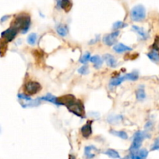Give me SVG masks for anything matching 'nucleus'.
I'll list each match as a JSON object with an SVG mask.
<instances>
[{
  "label": "nucleus",
  "mask_w": 159,
  "mask_h": 159,
  "mask_svg": "<svg viewBox=\"0 0 159 159\" xmlns=\"http://www.w3.org/2000/svg\"><path fill=\"white\" fill-rule=\"evenodd\" d=\"M39 99H40L41 101H47V102H50L56 106H59V103H58V97L53 96L51 93H48L45 96H41Z\"/></svg>",
  "instance_id": "nucleus-14"
},
{
  "label": "nucleus",
  "mask_w": 159,
  "mask_h": 159,
  "mask_svg": "<svg viewBox=\"0 0 159 159\" xmlns=\"http://www.w3.org/2000/svg\"><path fill=\"white\" fill-rule=\"evenodd\" d=\"M80 133L82 136L85 138H88L92 134V121H87L86 124H84L80 128Z\"/></svg>",
  "instance_id": "nucleus-8"
},
{
  "label": "nucleus",
  "mask_w": 159,
  "mask_h": 159,
  "mask_svg": "<svg viewBox=\"0 0 159 159\" xmlns=\"http://www.w3.org/2000/svg\"><path fill=\"white\" fill-rule=\"evenodd\" d=\"M147 56L151 61L154 62V63H159V53L157 51L153 50V51H150L147 54Z\"/></svg>",
  "instance_id": "nucleus-21"
},
{
  "label": "nucleus",
  "mask_w": 159,
  "mask_h": 159,
  "mask_svg": "<svg viewBox=\"0 0 159 159\" xmlns=\"http://www.w3.org/2000/svg\"><path fill=\"white\" fill-rule=\"evenodd\" d=\"M37 35L35 33H31L28 35L27 38H26V41H27V43L30 45H35L36 42H37Z\"/></svg>",
  "instance_id": "nucleus-22"
},
{
  "label": "nucleus",
  "mask_w": 159,
  "mask_h": 159,
  "mask_svg": "<svg viewBox=\"0 0 159 159\" xmlns=\"http://www.w3.org/2000/svg\"><path fill=\"white\" fill-rule=\"evenodd\" d=\"M72 6H73V2L71 0H62L59 7L62 8L65 12H68L72 9Z\"/></svg>",
  "instance_id": "nucleus-19"
},
{
  "label": "nucleus",
  "mask_w": 159,
  "mask_h": 159,
  "mask_svg": "<svg viewBox=\"0 0 159 159\" xmlns=\"http://www.w3.org/2000/svg\"><path fill=\"white\" fill-rule=\"evenodd\" d=\"M69 159H76V158H75L74 155H70V158H69Z\"/></svg>",
  "instance_id": "nucleus-34"
},
{
  "label": "nucleus",
  "mask_w": 159,
  "mask_h": 159,
  "mask_svg": "<svg viewBox=\"0 0 159 159\" xmlns=\"http://www.w3.org/2000/svg\"><path fill=\"white\" fill-rule=\"evenodd\" d=\"M56 32L60 37H65L68 34V26L65 24H59V26H56Z\"/></svg>",
  "instance_id": "nucleus-15"
},
{
  "label": "nucleus",
  "mask_w": 159,
  "mask_h": 159,
  "mask_svg": "<svg viewBox=\"0 0 159 159\" xmlns=\"http://www.w3.org/2000/svg\"><path fill=\"white\" fill-rule=\"evenodd\" d=\"M90 59V52H85L80 59V62L83 65H86Z\"/></svg>",
  "instance_id": "nucleus-24"
},
{
  "label": "nucleus",
  "mask_w": 159,
  "mask_h": 159,
  "mask_svg": "<svg viewBox=\"0 0 159 159\" xmlns=\"http://www.w3.org/2000/svg\"><path fill=\"white\" fill-rule=\"evenodd\" d=\"M9 16H4L2 17L1 23H3V22L6 21V20H8V19H9Z\"/></svg>",
  "instance_id": "nucleus-32"
},
{
  "label": "nucleus",
  "mask_w": 159,
  "mask_h": 159,
  "mask_svg": "<svg viewBox=\"0 0 159 159\" xmlns=\"http://www.w3.org/2000/svg\"><path fill=\"white\" fill-rule=\"evenodd\" d=\"M159 150V137L155 138V140L154 141V143L151 145V151L153 152V151H157Z\"/></svg>",
  "instance_id": "nucleus-29"
},
{
  "label": "nucleus",
  "mask_w": 159,
  "mask_h": 159,
  "mask_svg": "<svg viewBox=\"0 0 159 159\" xmlns=\"http://www.w3.org/2000/svg\"><path fill=\"white\" fill-rule=\"evenodd\" d=\"M122 159H130V158H129V156H128V157H125V158H123Z\"/></svg>",
  "instance_id": "nucleus-35"
},
{
  "label": "nucleus",
  "mask_w": 159,
  "mask_h": 159,
  "mask_svg": "<svg viewBox=\"0 0 159 159\" xmlns=\"http://www.w3.org/2000/svg\"><path fill=\"white\" fill-rule=\"evenodd\" d=\"M78 73H80V75H87L89 73V68L87 65H84L82 67L78 69Z\"/></svg>",
  "instance_id": "nucleus-28"
},
{
  "label": "nucleus",
  "mask_w": 159,
  "mask_h": 159,
  "mask_svg": "<svg viewBox=\"0 0 159 159\" xmlns=\"http://www.w3.org/2000/svg\"><path fill=\"white\" fill-rule=\"evenodd\" d=\"M136 98L138 101H143L146 99V93H145L143 85H140L136 91Z\"/></svg>",
  "instance_id": "nucleus-17"
},
{
  "label": "nucleus",
  "mask_w": 159,
  "mask_h": 159,
  "mask_svg": "<svg viewBox=\"0 0 159 159\" xmlns=\"http://www.w3.org/2000/svg\"><path fill=\"white\" fill-rule=\"evenodd\" d=\"M11 26L16 28L22 34H26L31 26V16L27 14H20L16 17Z\"/></svg>",
  "instance_id": "nucleus-1"
},
{
  "label": "nucleus",
  "mask_w": 159,
  "mask_h": 159,
  "mask_svg": "<svg viewBox=\"0 0 159 159\" xmlns=\"http://www.w3.org/2000/svg\"><path fill=\"white\" fill-rule=\"evenodd\" d=\"M153 47H154V51H157L158 52L159 51V37H156L155 40H154V44H153Z\"/></svg>",
  "instance_id": "nucleus-31"
},
{
  "label": "nucleus",
  "mask_w": 159,
  "mask_h": 159,
  "mask_svg": "<svg viewBox=\"0 0 159 159\" xmlns=\"http://www.w3.org/2000/svg\"><path fill=\"white\" fill-rule=\"evenodd\" d=\"M110 134H112V135L115 137H118V138H121V139L126 140L128 139V134L126 131L124 130H111Z\"/></svg>",
  "instance_id": "nucleus-18"
},
{
  "label": "nucleus",
  "mask_w": 159,
  "mask_h": 159,
  "mask_svg": "<svg viewBox=\"0 0 159 159\" xmlns=\"http://www.w3.org/2000/svg\"><path fill=\"white\" fill-rule=\"evenodd\" d=\"M130 17L132 21L141 22L146 18V9L142 5L134 6L130 11Z\"/></svg>",
  "instance_id": "nucleus-3"
},
{
  "label": "nucleus",
  "mask_w": 159,
  "mask_h": 159,
  "mask_svg": "<svg viewBox=\"0 0 159 159\" xmlns=\"http://www.w3.org/2000/svg\"><path fill=\"white\" fill-rule=\"evenodd\" d=\"M126 26H127V24H126V23H123V22L122 21H117L114 23L113 26H112V28H113L114 30H118L123 29V28L126 27Z\"/></svg>",
  "instance_id": "nucleus-25"
},
{
  "label": "nucleus",
  "mask_w": 159,
  "mask_h": 159,
  "mask_svg": "<svg viewBox=\"0 0 159 159\" xmlns=\"http://www.w3.org/2000/svg\"><path fill=\"white\" fill-rule=\"evenodd\" d=\"M150 134L147 131H142V130H138L133 135L132 138V142L129 147V152L130 153H136L140 150V147L142 145L143 140L146 138H149Z\"/></svg>",
  "instance_id": "nucleus-2"
},
{
  "label": "nucleus",
  "mask_w": 159,
  "mask_h": 159,
  "mask_svg": "<svg viewBox=\"0 0 159 159\" xmlns=\"http://www.w3.org/2000/svg\"><path fill=\"white\" fill-rule=\"evenodd\" d=\"M104 155H106L107 156H108L109 158L112 159H119L120 158V155L117 151L114 150V149L108 148L104 152Z\"/></svg>",
  "instance_id": "nucleus-20"
},
{
  "label": "nucleus",
  "mask_w": 159,
  "mask_h": 159,
  "mask_svg": "<svg viewBox=\"0 0 159 159\" xmlns=\"http://www.w3.org/2000/svg\"><path fill=\"white\" fill-rule=\"evenodd\" d=\"M94 152H98V149L94 145H88L84 148V156L87 159H92L96 156Z\"/></svg>",
  "instance_id": "nucleus-9"
},
{
  "label": "nucleus",
  "mask_w": 159,
  "mask_h": 159,
  "mask_svg": "<svg viewBox=\"0 0 159 159\" xmlns=\"http://www.w3.org/2000/svg\"><path fill=\"white\" fill-rule=\"evenodd\" d=\"M18 32L19 31L16 28L10 26V27L8 28L7 30H6L2 33L1 37L6 42H10L15 39Z\"/></svg>",
  "instance_id": "nucleus-6"
},
{
  "label": "nucleus",
  "mask_w": 159,
  "mask_h": 159,
  "mask_svg": "<svg viewBox=\"0 0 159 159\" xmlns=\"http://www.w3.org/2000/svg\"><path fill=\"white\" fill-rule=\"evenodd\" d=\"M66 107L71 113H73L76 116H79L82 119H84V116H85V110H84V104L81 101L75 99L73 102H71Z\"/></svg>",
  "instance_id": "nucleus-4"
},
{
  "label": "nucleus",
  "mask_w": 159,
  "mask_h": 159,
  "mask_svg": "<svg viewBox=\"0 0 159 159\" xmlns=\"http://www.w3.org/2000/svg\"><path fill=\"white\" fill-rule=\"evenodd\" d=\"M113 50L115 52L118 53V54H122V53H125L126 51H132V48L126 45L123 44L122 43H115L113 46Z\"/></svg>",
  "instance_id": "nucleus-12"
},
{
  "label": "nucleus",
  "mask_w": 159,
  "mask_h": 159,
  "mask_svg": "<svg viewBox=\"0 0 159 159\" xmlns=\"http://www.w3.org/2000/svg\"><path fill=\"white\" fill-rule=\"evenodd\" d=\"M153 128H154V124H153L152 121H148V122H147V124H145L144 126L145 131H150V130H152Z\"/></svg>",
  "instance_id": "nucleus-30"
},
{
  "label": "nucleus",
  "mask_w": 159,
  "mask_h": 159,
  "mask_svg": "<svg viewBox=\"0 0 159 159\" xmlns=\"http://www.w3.org/2000/svg\"><path fill=\"white\" fill-rule=\"evenodd\" d=\"M132 30L134 31L135 33H137L142 40H146L149 37V34H147V32H146L143 28L140 27V26L133 25V26H132Z\"/></svg>",
  "instance_id": "nucleus-11"
},
{
  "label": "nucleus",
  "mask_w": 159,
  "mask_h": 159,
  "mask_svg": "<svg viewBox=\"0 0 159 159\" xmlns=\"http://www.w3.org/2000/svg\"><path fill=\"white\" fill-rule=\"evenodd\" d=\"M119 34V30H115L111 34H106L105 36L103 37V43L107 46H113L116 43V40Z\"/></svg>",
  "instance_id": "nucleus-7"
},
{
  "label": "nucleus",
  "mask_w": 159,
  "mask_h": 159,
  "mask_svg": "<svg viewBox=\"0 0 159 159\" xmlns=\"http://www.w3.org/2000/svg\"><path fill=\"white\" fill-rule=\"evenodd\" d=\"M90 61L95 68H100L103 65V59L98 55H94L90 57Z\"/></svg>",
  "instance_id": "nucleus-16"
},
{
  "label": "nucleus",
  "mask_w": 159,
  "mask_h": 159,
  "mask_svg": "<svg viewBox=\"0 0 159 159\" xmlns=\"http://www.w3.org/2000/svg\"><path fill=\"white\" fill-rule=\"evenodd\" d=\"M41 90V85L39 82L34 81H28L24 85V91L26 95H34Z\"/></svg>",
  "instance_id": "nucleus-5"
},
{
  "label": "nucleus",
  "mask_w": 159,
  "mask_h": 159,
  "mask_svg": "<svg viewBox=\"0 0 159 159\" xmlns=\"http://www.w3.org/2000/svg\"><path fill=\"white\" fill-rule=\"evenodd\" d=\"M137 154L139 157H140L142 159H146L147 157L148 156V151L147 149L143 148V149H140L137 152H136Z\"/></svg>",
  "instance_id": "nucleus-27"
},
{
  "label": "nucleus",
  "mask_w": 159,
  "mask_h": 159,
  "mask_svg": "<svg viewBox=\"0 0 159 159\" xmlns=\"http://www.w3.org/2000/svg\"><path fill=\"white\" fill-rule=\"evenodd\" d=\"M126 79H125L124 75H118L115 76V77H113L110 80V82H109V85L112 87H115L118 86V85H121L123 82H125Z\"/></svg>",
  "instance_id": "nucleus-13"
},
{
  "label": "nucleus",
  "mask_w": 159,
  "mask_h": 159,
  "mask_svg": "<svg viewBox=\"0 0 159 159\" xmlns=\"http://www.w3.org/2000/svg\"><path fill=\"white\" fill-rule=\"evenodd\" d=\"M17 97H18V99H20V100H23L25 101V102H31V101L33 100L31 98V96L25 94V93H19V94L17 95Z\"/></svg>",
  "instance_id": "nucleus-26"
},
{
  "label": "nucleus",
  "mask_w": 159,
  "mask_h": 159,
  "mask_svg": "<svg viewBox=\"0 0 159 159\" xmlns=\"http://www.w3.org/2000/svg\"><path fill=\"white\" fill-rule=\"evenodd\" d=\"M61 1H62V0H57V5H58V7H59V6H60Z\"/></svg>",
  "instance_id": "nucleus-33"
},
{
  "label": "nucleus",
  "mask_w": 159,
  "mask_h": 159,
  "mask_svg": "<svg viewBox=\"0 0 159 159\" xmlns=\"http://www.w3.org/2000/svg\"><path fill=\"white\" fill-rule=\"evenodd\" d=\"M103 61H104L106 65H107L108 67H110V68H114L117 66L116 59H115V57L112 56V54H104V56H103Z\"/></svg>",
  "instance_id": "nucleus-10"
},
{
  "label": "nucleus",
  "mask_w": 159,
  "mask_h": 159,
  "mask_svg": "<svg viewBox=\"0 0 159 159\" xmlns=\"http://www.w3.org/2000/svg\"><path fill=\"white\" fill-rule=\"evenodd\" d=\"M125 79L128 81H136L139 78V74L137 71H132V72L127 73V74L124 75Z\"/></svg>",
  "instance_id": "nucleus-23"
}]
</instances>
